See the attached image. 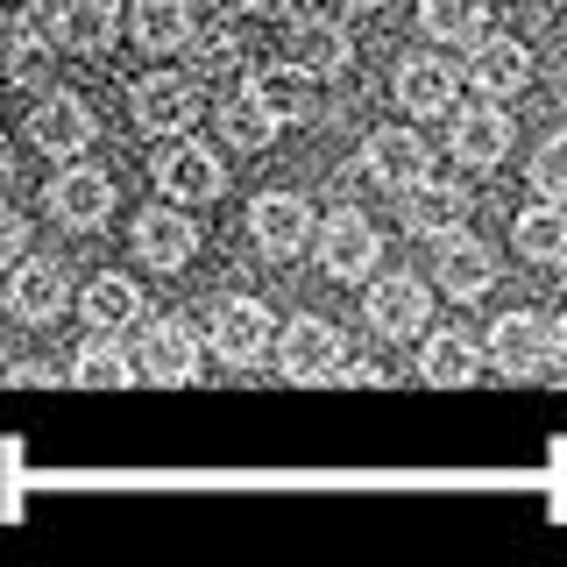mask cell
I'll return each instance as SVG.
<instances>
[{
	"label": "cell",
	"mask_w": 567,
	"mask_h": 567,
	"mask_svg": "<svg viewBox=\"0 0 567 567\" xmlns=\"http://www.w3.org/2000/svg\"><path fill=\"white\" fill-rule=\"evenodd\" d=\"M206 341L220 348V362L256 369L262 354L277 348V319H270V306H262V298H220V306H213Z\"/></svg>",
	"instance_id": "cell-1"
},
{
	"label": "cell",
	"mask_w": 567,
	"mask_h": 567,
	"mask_svg": "<svg viewBox=\"0 0 567 567\" xmlns=\"http://www.w3.org/2000/svg\"><path fill=\"white\" fill-rule=\"evenodd\" d=\"M128 114L150 135H192V121H199L206 106H199V85H192L185 71H150V79H135Z\"/></svg>",
	"instance_id": "cell-2"
},
{
	"label": "cell",
	"mask_w": 567,
	"mask_h": 567,
	"mask_svg": "<svg viewBox=\"0 0 567 567\" xmlns=\"http://www.w3.org/2000/svg\"><path fill=\"white\" fill-rule=\"evenodd\" d=\"M277 369L291 383H327L333 369H341V327L319 312H298L291 327L277 333Z\"/></svg>",
	"instance_id": "cell-3"
},
{
	"label": "cell",
	"mask_w": 567,
	"mask_h": 567,
	"mask_svg": "<svg viewBox=\"0 0 567 567\" xmlns=\"http://www.w3.org/2000/svg\"><path fill=\"white\" fill-rule=\"evenodd\" d=\"M398 220L412 227V235H425V241L454 235V227L468 220V185H461V177H433V171H419L412 185L398 192Z\"/></svg>",
	"instance_id": "cell-4"
},
{
	"label": "cell",
	"mask_w": 567,
	"mask_h": 567,
	"mask_svg": "<svg viewBox=\"0 0 567 567\" xmlns=\"http://www.w3.org/2000/svg\"><path fill=\"white\" fill-rule=\"evenodd\" d=\"M248 235H256L262 256L291 262V256H306V241L319 235V220H312V206L298 199V192H262V199L248 206Z\"/></svg>",
	"instance_id": "cell-5"
},
{
	"label": "cell",
	"mask_w": 567,
	"mask_h": 567,
	"mask_svg": "<svg viewBox=\"0 0 567 567\" xmlns=\"http://www.w3.org/2000/svg\"><path fill=\"white\" fill-rule=\"evenodd\" d=\"M319 262H327V277H341V284H362L369 270L383 262V235L362 220V213H333V220H319Z\"/></svg>",
	"instance_id": "cell-6"
},
{
	"label": "cell",
	"mask_w": 567,
	"mask_h": 567,
	"mask_svg": "<svg viewBox=\"0 0 567 567\" xmlns=\"http://www.w3.org/2000/svg\"><path fill=\"white\" fill-rule=\"evenodd\" d=\"M43 29L64 58H106L121 35V14H114V0H58Z\"/></svg>",
	"instance_id": "cell-7"
},
{
	"label": "cell",
	"mask_w": 567,
	"mask_h": 567,
	"mask_svg": "<svg viewBox=\"0 0 567 567\" xmlns=\"http://www.w3.org/2000/svg\"><path fill=\"white\" fill-rule=\"evenodd\" d=\"M156 185H164V199H177V206H206V199H220V156L213 150H199V142H171V150H156Z\"/></svg>",
	"instance_id": "cell-8"
},
{
	"label": "cell",
	"mask_w": 567,
	"mask_h": 567,
	"mask_svg": "<svg viewBox=\"0 0 567 567\" xmlns=\"http://www.w3.org/2000/svg\"><path fill=\"white\" fill-rule=\"evenodd\" d=\"M489 362L504 369V377H539L546 362H554V333H546V319L539 312H504L489 327Z\"/></svg>",
	"instance_id": "cell-9"
},
{
	"label": "cell",
	"mask_w": 567,
	"mask_h": 567,
	"mask_svg": "<svg viewBox=\"0 0 567 567\" xmlns=\"http://www.w3.org/2000/svg\"><path fill=\"white\" fill-rule=\"evenodd\" d=\"M425 319H433V291H425L412 270L369 284V327H377V333H390V341H412V333H425Z\"/></svg>",
	"instance_id": "cell-10"
},
{
	"label": "cell",
	"mask_w": 567,
	"mask_h": 567,
	"mask_svg": "<svg viewBox=\"0 0 567 567\" xmlns=\"http://www.w3.org/2000/svg\"><path fill=\"white\" fill-rule=\"evenodd\" d=\"M142 377H156V383H192L199 377V333H192V319H150L142 327Z\"/></svg>",
	"instance_id": "cell-11"
},
{
	"label": "cell",
	"mask_w": 567,
	"mask_h": 567,
	"mask_svg": "<svg viewBox=\"0 0 567 567\" xmlns=\"http://www.w3.org/2000/svg\"><path fill=\"white\" fill-rule=\"evenodd\" d=\"M192 248H199V227L185 220V206H177V199L135 213V256L150 262V270H185Z\"/></svg>",
	"instance_id": "cell-12"
},
{
	"label": "cell",
	"mask_w": 567,
	"mask_h": 567,
	"mask_svg": "<svg viewBox=\"0 0 567 567\" xmlns=\"http://www.w3.org/2000/svg\"><path fill=\"white\" fill-rule=\"evenodd\" d=\"M284 58H291L306 79H333V71H348L354 43L341 22H327V14H298L291 29H284Z\"/></svg>",
	"instance_id": "cell-13"
},
{
	"label": "cell",
	"mask_w": 567,
	"mask_h": 567,
	"mask_svg": "<svg viewBox=\"0 0 567 567\" xmlns=\"http://www.w3.org/2000/svg\"><path fill=\"white\" fill-rule=\"evenodd\" d=\"M468 79L483 100H511L532 85V50L518 35H475V58H468Z\"/></svg>",
	"instance_id": "cell-14"
},
{
	"label": "cell",
	"mask_w": 567,
	"mask_h": 567,
	"mask_svg": "<svg viewBox=\"0 0 567 567\" xmlns=\"http://www.w3.org/2000/svg\"><path fill=\"white\" fill-rule=\"evenodd\" d=\"M93 135H100L93 106L71 100V93H50V100L29 114V142H35V150H50V156H79V150H93Z\"/></svg>",
	"instance_id": "cell-15"
},
{
	"label": "cell",
	"mask_w": 567,
	"mask_h": 567,
	"mask_svg": "<svg viewBox=\"0 0 567 567\" xmlns=\"http://www.w3.org/2000/svg\"><path fill=\"white\" fill-rule=\"evenodd\" d=\"M433 284H440L447 298H461V306H468V298H483L489 284H496V256H489V248L475 241V235H461V227H454V235H440Z\"/></svg>",
	"instance_id": "cell-16"
},
{
	"label": "cell",
	"mask_w": 567,
	"mask_h": 567,
	"mask_svg": "<svg viewBox=\"0 0 567 567\" xmlns=\"http://www.w3.org/2000/svg\"><path fill=\"white\" fill-rule=\"evenodd\" d=\"M425 164H433V156H425L419 128H377V135L362 142V177H369V185H383V192H404Z\"/></svg>",
	"instance_id": "cell-17"
},
{
	"label": "cell",
	"mask_w": 567,
	"mask_h": 567,
	"mask_svg": "<svg viewBox=\"0 0 567 567\" xmlns=\"http://www.w3.org/2000/svg\"><path fill=\"white\" fill-rule=\"evenodd\" d=\"M50 213H58L64 227H100L106 213H114V185H106V171L93 164H71L50 177Z\"/></svg>",
	"instance_id": "cell-18"
},
{
	"label": "cell",
	"mask_w": 567,
	"mask_h": 567,
	"mask_svg": "<svg viewBox=\"0 0 567 567\" xmlns=\"http://www.w3.org/2000/svg\"><path fill=\"white\" fill-rule=\"evenodd\" d=\"M419 377L433 383V390H461V383L483 377V348H475L461 327H433V333H425V348H419Z\"/></svg>",
	"instance_id": "cell-19"
},
{
	"label": "cell",
	"mask_w": 567,
	"mask_h": 567,
	"mask_svg": "<svg viewBox=\"0 0 567 567\" xmlns=\"http://www.w3.org/2000/svg\"><path fill=\"white\" fill-rule=\"evenodd\" d=\"M64 298H71V284H64V270H58L50 256H22V262H14V291H8L14 319L43 327V319H58V312H64Z\"/></svg>",
	"instance_id": "cell-20"
},
{
	"label": "cell",
	"mask_w": 567,
	"mask_h": 567,
	"mask_svg": "<svg viewBox=\"0 0 567 567\" xmlns=\"http://www.w3.org/2000/svg\"><path fill=\"white\" fill-rule=\"evenodd\" d=\"M398 106L404 114H454V93H461V79H454V64H440V58H404L398 64Z\"/></svg>",
	"instance_id": "cell-21"
},
{
	"label": "cell",
	"mask_w": 567,
	"mask_h": 567,
	"mask_svg": "<svg viewBox=\"0 0 567 567\" xmlns=\"http://www.w3.org/2000/svg\"><path fill=\"white\" fill-rule=\"evenodd\" d=\"M504 156H511V114H496V106H468V114H454V164L496 171Z\"/></svg>",
	"instance_id": "cell-22"
},
{
	"label": "cell",
	"mask_w": 567,
	"mask_h": 567,
	"mask_svg": "<svg viewBox=\"0 0 567 567\" xmlns=\"http://www.w3.org/2000/svg\"><path fill=\"white\" fill-rule=\"evenodd\" d=\"M518 256L525 262H567V199H539L518 213Z\"/></svg>",
	"instance_id": "cell-23"
},
{
	"label": "cell",
	"mask_w": 567,
	"mask_h": 567,
	"mask_svg": "<svg viewBox=\"0 0 567 567\" xmlns=\"http://www.w3.org/2000/svg\"><path fill=\"white\" fill-rule=\"evenodd\" d=\"M192 29H199V22H192V0H135V43L150 50V58L185 50Z\"/></svg>",
	"instance_id": "cell-24"
},
{
	"label": "cell",
	"mask_w": 567,
	"mask_h": 567,
	"mask_svg": "<svg viewBox=\"0 0 567 567\" xmlns=\"http://www.w3.org/2000/svg\"><path fill=\"white\" fill-rule=\"evenodd\" d=\"M277 128H284V121L270 114V100H262L256 85H241L235 100H220V135L235 142V150H270Z\"/></svg>",
	"instance_id": "cell-25"
},
{
	"label": "cell",
	"mask_w": 567,
	"mask_h": 567,
	"mask_svg": "<svg viewBox=\"0 0 567 567\" xmlns=\"http://www.w3.org/2000/svg\"><path fill=\"white\" fill-rule=\"evenodd\" d=\"M85 319H93L100 333H128L142 319V284H128L121 270L93 277V284H85Z\"/></svg>",
	"instance_id": "cell-26"
},
{
	"label": "cell",
	"mask_w": 567,
	"mask_h": 567,
	"mask_svg": "<svg viewBox=\"0 0 567 567\" xmlns=\"http://www.w3.org/2000/svg\"><path fill=\"white\" fill-rule=\"evenodd\" d=\"M135 377H142V362H128V348H114V341H85L79 362H71L79 390H128Z\"/></svg>",
	"instance_id": "cell-27"
},
{
	"label": "cell",
	"mask_w": 567,
	"mask_h": 567,
	"mask_svg": "<svg viewBox=\"0 0 567 567\" xmlns=\"http://www.w3.org/2000/svg\"><path fill=\"white\" fill-rule=\"evenodd\" d=\"M50 29H35V22H14V29H0V71H8L14 85H35L43 79V64H50Z\"/></svg>",
	"instance_id": "cell-28"
},
{
	"label": "cell",
	"mask_w": 567,
	"mask_h": 567,
	"mask_svg": "<svg viewBox=\"0 0 567 567\" xmlns=\"http://www.w3.org/2000/svg\"><path fill=\"white\" fill-rule=\"evenodd\" d=\"M419 22L440 43H475V35H489V0H425Z\"/></svg>",
	"instance_id": "cell-29"
},
{
	"label": "cell",
	"mask_w": 567,
	"mask_h": 567,
	"mask_svg": "<svg viewBox=\"0 0 567 567\" xmlns=\"http://www.w3.org/2000/svg\"><path fill=\"white\" fill-rule=\"evenodd\" d=\"M248 85L270 100V114H277V121H306V114H312V79H306L298 64H284V71H256Z\"/></svg>",
	"instance_id": "cell-30"
},
{
	"label": "cell",
	"mask_w": 567,
	"mask_h": 567,
	"mask_svg": "<svg viewBox=\"0 0 567 567\" xmlns=\"http://www.w3.org/2000/svg\"><path fill=\"white\" fill-rule=\"evenodd\" d=\"M185 64L199 71V79H227V71L241 64V35L235 29H192L185 35Z\"/></svg>",
	"instance_id": "cell-31"
},
{
	"label": "cell",
	"mask_w": 567,
	"mask_h": 567,
	"mask_svg": "<svg viewBox=\"0 0 567 567\" xmlns=\"http://www.w3.org/2000/svg\"><path fill=\"white\" fill-rule=\"evenodd\" d=\"M532 192L539 199H567V135H546L539 150H532Z\"/></svg>",
	"instance_id": "cell-32"
},
{
	"label": "cell",
	"mask_w": 567,
	"mask_h": 567,
	"mask_svg": "<svg viewBox=\"0 0 567 567\" xmlns=\"http://www.w3.org/2000/svg\"><path fill=\"white\" fill-rule=\"evenodd\" d=\"M22 248H29L22 213H14V206H0V270H14V262H22Z\"/></svg>",
	"instance_id": "cell-33"
},
{
	"label": "cell",
	"mask_w": 567,
	"mask_h": 567,
	"mask_svg": "<svg viewBox=\"0 0 567 567\" xmlns=\"http://www.w3.org/2000/svg\"><path fill=\"white\" fill-rule=\"evenodd\" d=\"M8 377H14V383H58V369H43V362H14Z\"/></svg>",
	"instance_id": "cell-34"
},
{
	"label": "cell",
	"mask_w": 567,
	"mask_h": 567,
	"mask_svg": "<svg viewBox=\"0 0 567 567\" xmlns=\"http://www.w3.org/2000/svg\"><path fill=\"white\" fill-rule=\"evenodd\" d=\"M546 333H554V362H546V369H560V377H567V312H560Z\"/></svg>",
	"instance_id": "cell-35"
},
{
	"label": "cell",
	"mask_w": 567,
	"mask_h": 567,
	"mask_svg": "<svg viewBox=\"0 0 567 567\" xmlns=\"http://www.w3.org/2000/svg\"><path fill=\"white\" fill-rule=\"evenodd\" d=\"M241 8H248V14H284L291 0H241Z\"/></svg>",
	"instance_id": "cell-36"
},
{
	"label": "cell",
	"mask_w": 567,
	"mask_h": 567,
	"mask_svg": "<svg viewBox=\"0 0 567 567\" xmlns=\"http://www.w3.org/2000/svg\"><path fill=\"white\" fill-rule=\"evenodd\" d=\"M333 8H354V14H362V8H377V0H333Z\"/></svg>",
	"instance_id": "cell-37"
},
{
	"label": "cell",
	"mask_w": 567,
	"mask_h": 567,
	"mask_svg": "<svg viewBox=\"0 0 567 567\" xmlns=\"http://www.w3.org/2000/svg\"><path fill=\"white\" fill-rule=\"evenodd\" d=\"M220 8H241V0H220Z\"/></svg>",
	"instance_id": "cell-38"
}]
</instances>
